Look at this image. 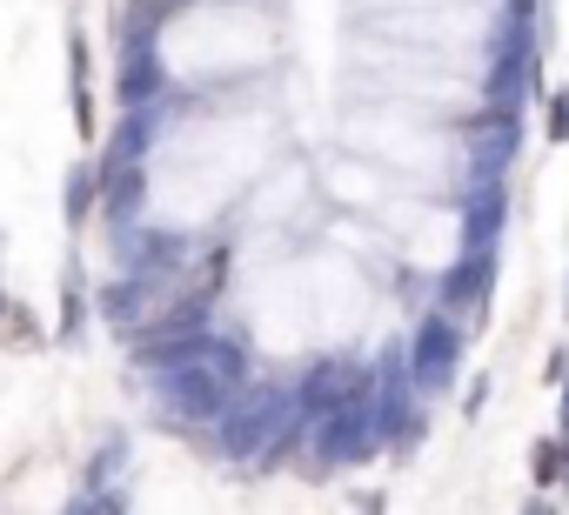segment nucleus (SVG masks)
<instances>
[{
  "label": "nucleus",
  "mask_w": 569,
  "mask_h": 515,
  "mask_svg": "<svg viewBox=\"0 0 569 515\" xmlns=\"http://www.w3.org/2000/svg\"><path fill=\"white\" fill-rule=\"evenodd\" d=\"M562 468H569V442H562V435H556V442H536V455H529L536 488H556V482H562Z\"/></svg>",
  "instance_id": "1"
},
{
  "label": "nucleus",
  "mask_w": 569,
  "mask_h": 515,
  "mask_svg": "<svg viewBox=\"0 0 569 515\" xmlns=\"http://www.w3.org/2000/svg\"><path fill=\"white\" fill-rule=\"evenodd\" d=\"M542 134H549L556 148L569 141V88H562V94H549V121H542Z\"/></svg>",
  "instance_id": "2"
},
{
  "label": "nucleus",
  "mask_w": 569,
  "mask_h": 515,
  "mask_svg": "<svg viewBox=\"0 0 569 515\" xmlns=\"http://www.w3.org/2000/svg\"><path fill=\"white\" fill-rule=\"evenodd\" d=\"M489 395H496V382H489V368H482V375H476V382H469V395H462V422H476V415H482V402H489Z\"/></svg>",
  "instance_id": "3"
}]
</instances>
